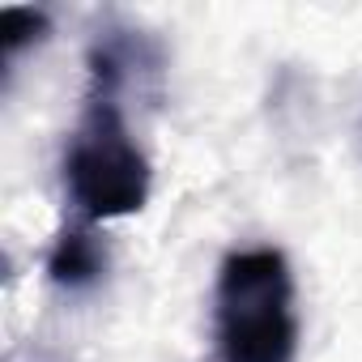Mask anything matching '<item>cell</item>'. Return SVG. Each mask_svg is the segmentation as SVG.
<instances>
[{
  "label": "cell",
  "mask_w": 362,
  "mask_h": 362,
  "mask_svg": "<svg viewBox=\"0 0 362 362\" xmlns=\"http://www.w3.org/2000/svg\"><path fill=\"white\" fill-rule=\"evenodd\" d=\"M107 273V247L98 243V235L90 226H73L64 222L52 252H47V277L52 286L69 290V294H81L90 286H98Z\"/></svg>",
  "instance_id": "3957f363"
},
{
  "label": "cell",
  "mask_w": 362,
  "mask_h": 362,
  "mask_svg": "<svg viewBox=\"0 0 362 362\" xmlns=\"http://www.w3.org/2000/svg\"><path fill=\"white\" fill-rule=\"evenodd\" d=\"M0 35H5V56L18 60L26 43H39L47 35V13H39V9H5Z\"/></svg>",
  "instance_id": "277c9868"
},
{
  "label": "cell",
  "mask_w": 362,
  "mask_h": 362,
  "mask_svg": "<svg viewBox=\"0 0 362 362\" xmlns=\"http://www.w3.org/2000/svg\"><path fill=\"white\" fill-rule=\"evenodd\" d=\"M132 64H145L141 43L124 35H98L90 43L81 119L69 132L60 158V184L73 226L98 230L103 222L128 218L149 201V158L124 115Z\"/></svg>",
  "instance_id": "6da1fadb"
},
{
  "label": "cell",
  "mask_w": 362,
  "mask_h": 362,
  "mask_svg": "<svg viewBox=\"0 0 362 362\" xmlns=\"http://www.w3.org/2000/svg\"><path fill=\"white\" fill-rule=\"evenodd\" d=\"M205 362H294L303 341L294 269L281 247H230L214 281Z\"/></svg>",
  "instance_id": "7a4b0ae2"
}]
</instances>
